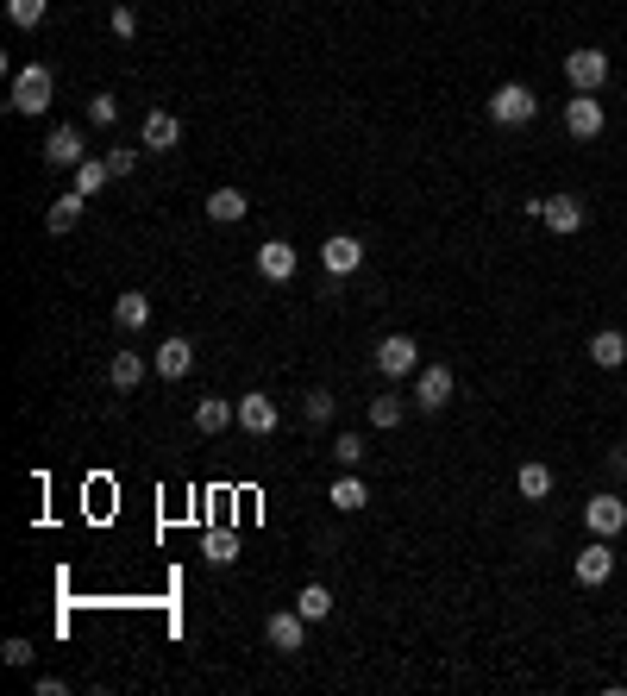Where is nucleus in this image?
<instances>
[{"label": "nucleus", "instance_id": "obj_1", "mask_svg": "<svg viewBox=\"0 0 627 696\" xmlns=\"http://www.w3.org/2000/svg\"><path fill=\"white\" fill-rule=\"evenodd\" d=\"M51 95H57V76H51L44 63L13 69V95H7V107H13V113H26V120H32V113L51 107Z\"/></svg>", "mask_w": 627, "mask_h": 696}, {"label": "nucleus", "instance_id": "obj_2", "mask_svg": "<svg viewBox=\"0 0 627 696\" xmlns=\"http://www.w3.org/2000/svg\"><path fill=\"white\" fill-rule=\"evenodd\" d=\"M490 120H496V126H508V132H521V126L540 120V95H533L527 82H502L496 95H490Z\"/></svg>", "mask_w": 627, "mask_h": 696}, {"label": "nucleus", "instance_id": "obj_3", "mask_svg": "<svg viewBox=\"0 0 627 696\" xmlns=\"http://www.w3.org/2000/svg\"><path fill=\"white\" fill-rule=\"evenodd\" d=\"M452 396H458V377L446 364H421V370H414V408H421V414H439Z\"/></svg>", "mask_w": 627, "mask_h": 696}, {"label": "nucleus", "instance_id": "obj_4", "mask_svg": "<svg viewBox=\"0 0 627 696\" xmlns=\"http://www.w3.org/2000/svg\"><path fill=\"white\" fill-rule=\"evenodd\" d=\"M565 82H571V95H596L602 82H609V51H565Z\"/></svg>", "mask_w": 627, "mask_h": 696}, {"label": "nucleus", "instance_id": "obj_5", "mask_svg": "<svg viewBox=\"0 0 627 696\" xmlns=\"http://www.w3.org/2000/svg\"><path fill=\"white\" fill-rule=\"evenodd\" d=\"M602 126H609V113H602V101H596V95H571V101H565V132L577 138V145L602 138Z\"/></svg>", "mask_w": 627, "mask_h": 696}, {"label": "nucleus", "instance_id": "obj_6", "mask_svg": "<svg viewBox=\"0 0 627 696\" xmlns=\"http://www.w3.org/2000/svg\"><path fill=\"white\" fill-rule=\"evenodd\" d=\"M377 370H383V377H414V370H421V345H414L408 333L377 339Z\"/></svg>", "mask_w": 627, "mask_h": 696}, {"label": "nucleus", "instance_id": "obj_7", "mask_svg": "<svg viewBox=\"0 0 627 696\" xmlns=\"http://www.w3.org/2000/svg\"><path fill=\"white\" fill-rule=\"evenodd\" d=\"M584 527L596 533V540H615V533L627 527V502L621 496H590L584 502Z\"/></svg>", "mask_w": 627, "mask_h": 696}, {"label": "nucleus", "instance_id": "obj_8", "mask_svg": "<svg viewBox=\"0 0 627 696\" xmlns=\"http://www.w3.org/2000/svg\"><path fill=\"white\" fill-rule=\"evenodd\" d=\"M264 640L276 646V653H301V640H308V615H301V609H276L264 621Z\"/></svg>", "mask_w": 627, "mask_h": 696}, {"label": "nucleus", "instance_id": "obj_9", "mask_svg": "<svg viewBox=\"0 0 627 696\" xmlns=\"http://www.w3.org/2000/svg\"><path fill=\"white\" fill-rule=\"evenodd\" d=\"M320 264H327V276H339V283H345V276L364 264V239H352V232H333V239L320 245Z\"/></svg>", "mask_w": 627, "mask_h": 696}, {"label": "nucleus", "instance_id": "obj_10", "mask_svg": "<svg viewBox=\"0 0 627 696\" xmlns=\"http://www.w3.org/2000/svg\"><path fill=\"white\" fill-rule=\"evenodd\" d=\"M176 138H182V120L170 107H151L145 126H138V145H145V151H176Z\"/></svg>", "mask_w": 627, "mask_h": 696}, {"label": "nucleus", "instance_id": "obj_11", "mask_svg": "<svg viewBox=\"0 0 627 696\" xmlns=\"http://www.w3.org/2000/svg\"><path fill=\"white\" fill-rule=\"evenodd\" d=\"M552 232H565V239H571V232H584L590 226V207L584 201H577V195H546V214H540Z\"/></svg>", "mask_w": 627, "mask_h": 696}, {"label": "nucleus", "instance_id": "obj_12", "mask_svg": "<svg viewBox=\"0 0 627 696\" xmlns=\"http://www.w3.org/2000/svg\"><path fill=\"white\" fill-rule=\"evenodd\" d=\"M295 245L289 239H270V245H258V276L264 283H295Z\"/></svg>", "mask_w": 627, "mask_h": 696}, {"label": "nucleus", "instance_id": "obj_13", "mask_svg": "<svg viewBox=\"0 0 627 696\" xmlns=\"http://www.w3.org/2000/svg\"><path fill=\"white\" fill-rule=\"evenodd\" d=\"M571 571H577V584H590V590H596V584H609V577H615V552H609V540H590L584 552H577V565H571Z\"/></svg>", "mask_w": 627, "mask_h": 696}, {"label": "nucleus", "instance_id": "obj_14", "mask_svg": "<svg viewBox=\"0 0 627 696\" xmlns=\"http://www.w3.org/2000/svg\"><path fill=\"white\" fill-rule=\"evenodd\" d=\"M151 370H157V377H170V383H182L195 370V339H164V345H157V358H151Z\"/></svg>", "mask_w": 627, "mask_h": 696}, {"label": "nucleus", "instance_id": "obj_15", "mask_svg": "<svg viewBox=\"0 0 627 696\" xmlns=\"http://www.w3.org/2000/svg\"><path fill=\"white\" fill-rule=\"evenodd\" d=\"M82 157L88 151H82V132L76 126H57L51 138H44V164H51V170H76Z\"/></svg>", "mask_w": 627, "mask_h": 696}, {"label": "nucleus", "instance_id": "obj_16", "mask_svg": "<svg viewBox=\"0 0 627 696\" xmlns=\"http://www.w3.org/2000/svg\"><path fill=\"white\" fill-rule=\"evenodd\" d=\"M590 364H596V370H621V364H627V333H621V327L590 333Z\"/></svg>", "mask_w": 627, "mask_h": 696}, {"label": "nucleus", "instance_id": "obj_17", "mask_svg": "<svg viewBox=\"0 0 627 696\" xmlns=\"http://www.w3.org/2000/svg\"><path fill=\"white\" fill-rule=\"evenodd\" d=\"M276 421H283V414H276L270 396H258V389H251V396H239V427H245V433H276Z\"/></svg>", "mask_w": 627, "mask_h": 696}, {"label": "nucleus", "instance_id": "obj_18", "mask_svg": "<svg viewBox=\"0 0 627 696\" xmlns=\"http://www.w3.org/2000/svg\"><path fill=\"white\" fill-rule=\"evenodd\" d=\"M113 327H126V333H145V327H151V295L126 289L120 301H113Z\"/></svg>", "mask_w": 627, "mask_h": 696}, {"label": "nucleus", "instance_id": "obj_19", "mask_svg": "<svg viewBox=\"0 0 627 696\" xmlns=\"http://www.w3.org/2000/svg\"><path fill=\"white\" fill-rule=\"evenodd\" d=\"M232 421H239V402H226V396H201L195 402V427L201 433H226Z\"/></svg>", "mask_w": 627, "mask_h": 696}, {"label": "nucleus", "instance_id": "obj_20", "mask_svg": "<svg viewBox=\"0 0 627 696\" xmlns=\"http://www.w3.org/2000/svg\"><path fill=\"white\" fill-rule=\"evenodd\" d=\"M82 207H88V195H76V189H69V195H57V201H51L44 226H51L57 239H63V232H76V226H82Z\"/></svg>", "mask_w": 627, "mask_h": 696}, {"label": "nucleus", "instance_id": "obj_21", "mask_svg": "<svg viewBox=\"0 0 627 696\" xmlns=\"http://www.w3.org/2000/svg\"><path fill=\"white\" fill-rule=\"evenodd\" d=\"M245 214H251V201H245L239 189H214V195H207V220L232 226V220H245Z\"/></svg>", "mask_w": 627, "mask_h": 696}, {"label": "nucleus", "instance_id": "obj_22", "mask_svg": "<svg viewBox=\"0 0 627 696\" xmlns=\"http://www.w3.org/2000/svg\"><path fill=\"white\" fill-rule=\"evenodd\" d=\"M327 502L339 508V515H358V508L370 502V490H364V483H358L352 471H345V477H333V490H327Z\"/></svg>", "mask_w": 627, "mask_h": 696}, {"label": "nucleus", "instance_id": "obj_23", "mask_svg": "<svg viewBox=\"0 0 627 696\" xmlns=\"http://www.w3.org/2000/svg\"><path fill=\"white\" fill-rule=\"evenodd\" d=\"M201 552H207V565H239V533H232V527H214V533H207V540H201Z\"/></svg>", "mask_w": 627, "mask_h": 696}, {"label": "nucleus", "instance_id": "obj_24", "mask_svg": "<svg viewBox=\"0 0 627 696\" xmlns=\"http://www.w3.org/2000/svg\"><path fill=\"white\" fill-rule=\"evenodd\" d=\"M515 490H521L527 502H546V496H552V464H540V458H533V464H521Z\"/></svg>", "mask_w": 627, "mask_h": 696}, {"label": "nucleus", "instance_id": "obj_25", "mask_svg": "<svg viewBox=\"0 0 627 696\" xmlns=\"http://www.w3.org/2000/svg\"><path fill=\"white\" fill-rule=\"evenodd\" d=\"M107 383H113V389H138V383H145V358H138V352H113Z\"/></svg>", "mask_w": 627, "mask_h": 696}, {"label": "nucleus", "instance_id": "obj_26", "mask_svg": "<svg viewBox=\"0 0 627 696\" xmlns=\"http://www.w3.org/2000/svg\"><path fill=\"white\" fill-rule=\"evenodd\" d=\"M107 182H113L107 157H82V164H76V195H101Z\"/></svg>", "mask_w": 627, "mask_h": 696}, {"label": "nucleus", "instance_id": "obj_27", "mask_svg": "<svg viewBox=\"0 0 627 696\" xmlns=\"http://www.w3.org/2000/svg\"><path fill=\"white\" fill-rule=\"evenodd\" d=\"M295 609L308 615V621H327L333 615V590L327 584H301V596H295Z\"/></svg>", "mask_w": 627, "mask_h": 696}, {"label": "nucleus", "instance_id": "obj_28", "mask_svg": "<svg viewBox=\"0 0 627 696\" xmlns=\"http://www.w3.org/2000/svg\"><path fill=\"white\" fill-rule=\"evenodd\" d=\"M402 421H408V402H402V396H377V402H370V427L396 433Z\"/></svg>", "mask_w": 627, "mask_h": 696}, {"label": "nucleus", "instance_id": "obj_29", "mask_svg": "<svg viewBox=\"0 0 627 696\" xmlns=\"http://www.w3.org/2000/svg\"><path fill=\"white\" fill-rule=\"evenodd\" d=\"M44 13H51V0H7V19L19 32H32V26H44Z\"/></svg>", "mask_w": 627, "mask_h": 696}, {"label": "nucleus", "instance_id": "obj_30", "mask_svg": "<svg viewBox=\"0 0 627 696\" xmlns=\"http://www.w3.org/2000/svg\"><path fill=\"white\" fill-rule=\"evenodd\" d=\"M358 458H364V433H339L333 439V464H339V471H352Z\"/></svg>", "mask_w": 627, "mask_h": 696}, {"label": "nucleus", "instance_id": "obj_31", "mask_svg": "<svg viewBox=\"0 0 627 696\" xmlns=\"http://www.w3.org/2000/svg\"><path fill=\"white\" fill-rule=\"evenodd\" d=\"M301 414H308L314 427H327L333 421V396H327V389H308V396H301Z\"/></svg>", "mask_w": 627, "mask_h": 696}, {"label": "nucleus", "instance_id": "obj_32", "mask_svg": "<svg viewBox=\"0 0 627 696\" xmlns=\"http://www.w3.org/2000/svg\"><path fill=\"white\" fill-rule=\"evenodd\" d=\"M88 120H95V126H113V120H120V101H113V95H95V101H88Z\"/></svg>", "mask_w": 627, "mask_h": 696}, {"label": "nucleus", "instance_id": "obj_33", "mask_svg": "<svg viewBox=\"0 0 627 696\" xmlns=\"http://www.w3.org/2000/svg\"><path fill=\"white\" fill-rule=\"evenodd\" d=\"M0 659H7V665H32V640H26V634H13L7 646H0Z\"/></svg>", "mask_w": 627, "mask_h": 696}, {"label": "nucleus", "instance_id": "obj_34", "mask_svg": "<svg viewBox=\"0 0 627 696\" xmlns=\"http://www.w3.org/2000/svg\"><path fill=\"white\" fill-rule=\"evenodd\" d=\"M107 170H113V176H132V170H138V151H132V145L107 151Z\"/></svg>", "mask_w": 627, "mask_h": 696}, {"label": "nucleus", "instance_id": "obj_35", "mask_svg": "<svg viewBox=\"0 0 627 696\" xmlns=\"http://www.w3.org/2000/svg\"><path fill=\"white\" fill-rule=\"evenodd\" d=\"M138 32V13L132 7H113V38H132Z\"/></svg>", "mask_w": 627, "mask_h": 696}, {"label": "nucleus", "instance_id": "obj_36", "mask_svg": "<svg viewBox=\"0 0 627 696\" xmlns=\"http://www.w3.org/2000/svg\"><path fill=\"white\" fill-rule=\"evenodd\" d=\"M609 477H615V483L627 477V452H609Z\"/></svg>", "mask_w": 627, "mask_h": 696}]
</instances>
